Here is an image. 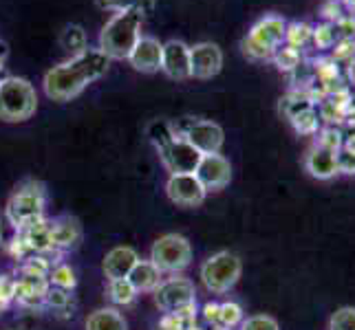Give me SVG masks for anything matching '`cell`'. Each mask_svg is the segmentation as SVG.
Returning a JSON list of instances; mask_svg holds the SVG:
<instances>
[{
    "mask_svg": "<svg viewBox=\"0 0 355 330\" xmlns=\"http://www.w3.org/2000/svg\"><path fill=\"white\" fill-rule=\"evenodd\" d=\"M311 38L315 40V44L320 46V48H327V46H331L334 40H336V31L331 24H320V27H315L313 29V35Z\"/></svg>",
    "mask_w": 355,
    "mask_h": 330,
    "instance_id": "cell-36",
    "label": "cell"
},
{
    "mask_svg": "<svg viewBox=\"0 0 355 330\" xmlns=\"http://www.w3.org/2000/svg\"><path fill=\"white\" fill-rule=\"evenodd\" d=\"M7 55H9V46H7V42H3L0 40V82H3L5 77H7Z\"/></svg>",
    "mask_w": 355,
    "mask_h": 330,
    "instance_id": "cell-39",
    "label": "cell"
},
{
    "mask_svg": "<svg viewBox=\"0 0 355 330\" xmlns=\"http://www.w3.org/2000/svg\"><path fill=\"white\" fill-rule=\"evenodd\" d=\"M338 169L340 174H355V154L347 152L345 148L338 150Z\"/></svg>",
    "mask_w": 355,
    "mask_h": 330,
    "instance_id": "cell-37",
    "label": "cell"
},
{
    "mask_svg": "<svg viewBox=\"0 0 355 330\" xmlns=\"http://www.w3.org/2000/svg\"><path fill=\"white\" fill-rule=\"evenodd\" d=\"M60 46L67 48V51L73 55H80L82 51H87L89 44H87V33L80 27V24H69L64 27L62 35H60Z\"/></svg>",
    "mask_w": 355,
    "mask_h": 330,
    "instance_id": "cell-22",
    "label": "cell"
},
{
    "mask_svg": "<svg viewBox=\"0 0 355 330\" xmlns=\"http://www.w3.org/2000/svg\"><path fill=\"white\" fill-rule=\"evenodd\" d=\"M315 145H322L327 150H340L342 148V132L336 130V128H327L320 132V137H318Z\"/></svg>",
    "mask_w": 355,
    "mask_h": 330,
    "instance_id": "cell-35",
    "label": "cell"
},
{
    "mask_svg": "<svg viewBox=\"0 0 355 330\" xmlns=\"http://www.w3.org/2000/svg\"><path fill=\"white\" fill-rule=\"evenodd\" d=\"M108 295H111V300L115 304L126 306V304H130L135 300L137 291H135V286L128 282V277H121V279H111V282H108Z\"/></svg>",
    "mask_w": 355,
    "mask_h": 330,
    "instance_id": "cell-26",
    "label": "cell"
},
{
    "mask_svg": "<svg viewBox=\"0 0 355 330\" xmlns=\"http://www.w3.org/2000/svg\"><path fill=\"white\" fill-rule=\"evenodd\" d=\"M248 35H250V38H254L256 42H261L263 46L276 51L278 46L285 44L287 22H285V18H280L276 14H269V16H263L259 22H256L254 27L248 31Z\"/></svg>",
    "mask_w": 355,
    "mask_h": 330,
    "instance_id": "cell-15",
    "label": "cell"
},
{
    "mask_svg": "<svg viewBox=\"0 0 355 330\" xmlns=\"http://www.w3.org/2000/svg\"><path fill=\"white\" fill-rule=\"evenodd\" d=\"M345 117H347V124H351V126H355V106H353V108L349 110V113H347Z\"/></svg>",
    "mask_w": 355,
    "mask_h": 330,
    "instance_id": "cell-41",
    "label": "cell"
},
{
    "mask_svg": "<svg viewBox=\"0 0 355 330\" xmlns=\"http://www.w3.org/2000/svg\"><path fill=\"white\" fill-rule=\"evenodd\" d=\"M243 273V262L236 253L232 251H218L210 255L201 264V282L210 293H227L230 288H234L236 282L241 279Z\"/></svg>",
    "mask_w": 355,
    "mask_h": 330,
    "instance_id": "cell-4",
    "label": "cell"
},
{
    "mask_svg": "<svg viewBox=\"0 0 355 330\" xmlns=\"http://www.w3.org/2000/svg\"><path fill=\"white\" fill-rule=\"evenodd\" d=\"M342 148L351 154H355V132L351 134V137H347V141H342Z\"/></svg>",
    "mask_w": 355,
    "mask_h": 330,
    "instance_id": "cell-40",
    "label": "cell"
},
{
    "mask_svg": "<svg viewBox=\"0 0 355 330\" xmlns=\"http://www.w3.org/2000/svg\"><path fill=\"white\" fill-rule=\"evenodd\" d=\"M223 68V51L214 42H199L190 46V77L212 80Z\"/></svg>",
    "mask_w": 355,
    "mask_h": 330,
    "instance_id": "cell-9",
    "label": "cell"
},
{
    "mask_svg": "<svg viewBox=\"0 0 355 330\" xmlns=\"http://www.w3.org/2000/svg\"><path fill=\"white\" fill-rule=\"evenodd\" d=\"M307 108H313V102H309L307 97H300V95H287L285 100H280V113H283L287 119L296 117L298 113Z\"/></svg>",
    "mask_w": 355,
    "mask_h": 330,
    "instance_id": "cell-31",
    "label": "cell"
},
{
    "mask_svg": "<svg viewBox=\"0 0 355 330\" xmlns=\"http://www.w3.org/2000/svg\"><path fill=\"white\" fill-rule=\"evenodd\" d=\"M141 22L144 14L137 9L117 11L113 18L104 24L100 33V51L111 59H128L132 46L137 44L141 35Z\"/></svg>",
    "mask_w": 355,
    "mask_h": 330,
    "instance_id": "cell-2",
    "label": "cell"
},
{
    "mask_svg": "<svg viewBox=\"0 0 355 330\" xmlns=\"http://www.w3.org/2000/svg\"><path fill=\"white\" fill-rule=\"evenodd\" d=\"M111 59L100 48H87L80 55L69 57L67 62L53 66L44 75V93L53 102H71L93 82L106 75Z\"/></svg>",
    "mask_w": 355,
    "mask_h": 330,
    "instance_id": "cell-1",
    "label": "cell"
},
{
    "mask_svg": "<svg viewBox=\"0 0 355 330\" xmlns=\"http://www.w3.org/2000/svg\"><path fill=\"white\" fill-rule=\"evenodd\" d=\"M329 330H355V309L342 306L338 309L331 320H329Z\"/></svg>",
    "mask_w": 355,
    "mask_h": 330,
    "instance_id": "cell-32",
    "label": "cell"
},
{
    "mask_svg": "<svg viewBox=\"0 0 355 330\" xmlns=\"http://www.w3.org/2000/svg\"><path fill=\"white\" fill-rule=\"evenodd\" d=\"M342 3H345V7L351 11V14H355V0H342Z\"/></svg>",
    "mask_w": 355,
    "mask_h": 330,
    "instance_id": "cell-42",
    "label": "cell"
},
{
    "mask_svg": "<svg viewBox=\"0 0 355 330\" xmlns=\"http://www.w3.org/2000/svg\"><path fill=\"white\" fill-rule=\"evenodd\" d=\"M22 242H27V247L35 249V251L51 249L53 247V242H51V223L38 220V223L24 227V240Z\"/></svg>",
    "mask_w": 355,
    "mask_h": 330,
    "instance_id": "cell-21",
    "label": "cell"
},
{
    "mask_svg": "<svg viewBox=\"0 0 355 330\" xmlns=\"http://www.w3.org/2000/svg\"><path fill=\"white\" fill-rule=\"evenodd\" d=\"M241 48H243L245 57L254 59V62H265V59H272L274 53H276V51H272V48H267L261 42H256L254 38H250V35H245V38H243Z\"/></svg>",
    "mask_w": 355,
    "mask_h": 330,
    "instance_id": "cell-29",
    "label": "cell"
},
{
    "mask_svg": "<svg viewBox=\"0 0 355 330\" xmlns=\"http://www.w3.org/2000/svg\"><path fill=\"white\" fill-rule=\"evenodd\" d=\"M95 5L104 11H113V14H117V11L137 9L146 16L157 7V0H95Z\"/></svg>",
    "mask_w": 355,
    "mask_h": 330,
    "instance_id": "cell-23",
    "label": "cell"
},
{
    "mask_svg": "<svg viewBox=\"0 0 355 330\" xmlns=\"http://www.w3.org/2000/svg\"><path fill=\"white\" fill-rule=\"evenodd\" d=\"M0 244H3V223H0Z\"/></svg>",
    "mask_w": 355,
    "mask_h": 330,
    "instance_id": "cell-43",
    "label": "cell"
},
{
    "mask_svg": "<svg viewBox=\"0 0 355 330\" xmlns=\"http://www.w3.org/2000/svg\"><path fill=\"white\" fill-rule=\"evenodd\" d=\"M166 194L179 207H199L207 196L205 187L194 174H170L166 181Z\"/></svg>",
    "mask_w": 355,
    "mask_h": 330,
    "instance_id": "cell-10",
    "label": "cell"
},
{
    "mask_svg": "<svg viewBox=\"0 0 355 330\" xmlns=\"http://www.w3.org/2000/svg\"><path fill=\"white\" fill-rule=\"evenodd\" d=\"M44 212V190L40 183H24L7 203V218L16 229H24L42 220Z\"/></svg>",
    "mask_w": 355,
    "mask_h": 330,
    "instance_id": "cell-5",
    "label": "cell"
},
{
    "mask_svg": "<svg viewBox=\"0 0 355 330\" xmlns=\"http://www.w3.org/2000/svg\"><path fill=\"white\" fill-rule=\"evenodd\" d=\"M146 134H148L150 143L155 145L157 150H162L164 145H168L173 139H177V134L173 130V124L166 119H155L148 124V128H146Z\"/></svg>",
    "mask_w": 355,
    "mask_h": 330,
    "instance_id": "cell-24",
    "label": "cell"
},
{
    "mask_svg": "<svg viewBox=\"0 0 355 330\" xmlns=\"http://www.w3.org/2000/svg\"><path fill=\"white\" fill-rule=\"evenodd\" d=\"M304 169L309 172V176L318 181H329L340 174L338 169V152L327 150L322 145H313V148L304 156Z\"/></svg>",
    "mask_w": 355,
    "mask_h": 330,
    "instance_id": "cell-16",
    "label": "cell"
},
{
    "mask_svg": "<svg viewBox=\"0 0 355 330\" xmlns=\"http://www.w3.org/2000/svg\"><path fill=\"white\" fill-rule=\"evenodd\" d=\"M243 322V309L234 302H225L216 311V324L223 328H234L236 324Z\"/></svg>",
    "mask_w": 355,
    "mask_h": 330,
    "instance_id": "cell-27",
    "label": "cell"
},
{
    "mask_svg": "<svg viewBox=\"0 0 355 330\" xmlns=\"http://www.w3.org/2000/svg\"><path fill=\"white\" fill-rule=\"evenodd\" d=\"M150 262L162 273H179L192 262V247L186 236L166 234L157 238L150 249Z\"/></svg>",
    "mask_w": 355,
    "mask_h": 330,
    "instance_id": "cell-6",
    "label": "cell"
},
{
    "mask_svg": "<svg viewBox=\"0 0 355 330\" xmlns=\"http://www.w3.org/2000/svg\"><path fill=\"white\" fill-rule=\"evenodd\" d=\"M128 282L135 286L137 293H150L162 284V271H159L150 260H139L132 266Z\"/></svg>",
    "mask_w": 355,
    "mask_h": 330,
    "instance_id": "cell-19",
    "label": "cell"
},
{
    "mask_svg": "<svg viewBox=\"0 0 355 330\" xmlns=\"http://www.w3.org/2000/svg\"><path fill=\"white\" fill-rule=\"evenodd\" d=\"M241 330H280L272 315H252L241 322Z\"/></svg>",
    "mask_w": 355,
    "mask_h": 330,
    "instance_id": "cell-33",
    "label": "cell"
},
{
    "mask_svg": "<svg viewBox=\"0 0 355 330\" xmlns=\"http://www.w3.org/2000/svg\"><path fill=\"white\" fill-rule=\"evenodd\" d=\"M137 262H139V253L132 247H115L106 253L102 268H104V275L108 277V282H111V279L128 277L132 266Z\"/></svg>",
    "mask_w": 355,
    "mask_h": 330,
    "instance_id": "cell-17",
    "label": "cell"
},
{
    "mask_svg": "<svg viewBox=\"0 0 355 330\" xmlns=\"http://www.w3.org/2000/svg\"><path fill=\"white\" fill-rule=\"evenodd\" d=\"M291 126L296 128V132L300 134H313L318 130V113H315V108H307V110H302V113H298L296 117H291Z\"/></svg>",
    "mask_w": 355,
    "mask_h": 330,
    "instance_id": "cell-30",
    "label": "cell"
},
{
    "mask_svg": "<svg viewBox=\"0 0 355 330\" xmlns=\"http://www.w3.org/2000/svg\"><path fill=\"white\" fill-rule=\"evenodd\" d=\"M162 71L170 80H190V46L183 40L164 42Z\"/></svg>",
    "mask_w": 355,
    "mask_h": 330,
    "instance_id": "cell-14",
    "label": "cell"
},
{
    "mask_svg": "<svg viewBox=\"0 0 355 330\" xmlns=\"http://www.w3.org/2000/svg\"><path fill=\"white\" fill-rule=\"evenodd\" d=\"M157 152H159V158H162L164 167L170 174H194L199 167L201 156H203L194 145H190L181 137L173 139Z\"/></svg>",
    "mask_w": 355,
    "mask_h": 330,
    "instance_id": "cell-8",
    "label": "cell"
},
{
    "mask_svg": "<svg viewBox=\"0 0 355 330\" xmlns=\"http://www.w3.org/2000/svg\"><path fill=\"white\" fill-rule=\"evenodd\" d=\"M162 46L164 42H159L153 35H139L137 44L132 46L128 55L130 66L139 73H146V75L162 71Z\"/></svg>",
    "mask_w": 355,
    "mask_h": 330,
    "instance_id": "cell-13",
    "label": "cell"
},
{
    "mask_svg": "<svg viewBox=\"0 0 355 330\" xmlns=\"http://www.w3.org/2000/svg\"><path fill=\"white\" fill-rule=\"evenodd\" d=\"M155 302L157 306L166 313H179L194 306V284L188 277H170L164 279L155 291Z\"/></svg>",
    "mask_w": 355,
    "mask_h": 330,
    "instance_id": "cell-7",
    "label": "cell"
},
{
    "mask_svg": "<svg viewBox=\"0 0 355 330\" xmlns=\"http://www.w3.org/2000/svg\"><path fill=\"white\" fill-rule=\"evenodd\" d=\"M11 297H16V282L9 275L0 277V306L7 304Z\"/></svg>",
    "mask_w": 355,
    "mask_h": 330,
    "instance_id": "cell-38",
    "label": "cell"
},
{
    "mask_svg": "<svg viewBox=\"0 0 355 330\" xmlns=\"http://www.w3.org/2000/svg\"><path fill=\"white\" fill-rule=\"evenodd\" d=\"M38 95L29 80L7 75L0 82V119L7 124H20L35 115Z\"/></svg>",
    "mask_w": 355,
    "mask_h": 330,
    "instance_id": "cell-3",
    "label": "cell"
},
{
    "mask_svg": "<svg viewBox=\"0 0 355 330\" xmlns=\"http://www.w3.org/2000/svg\"><path fill=\"white\" fill-rule=\"evenodd\" d=\"M274 59H276L280 71H296L300 66V51L289 46V44H283V46L276 48Z\"/></svg>",
    "mask_w": 355,
    "mask_h": 330,
    "instance_id": "cell-28",
    "label": "cell"
},
{
    "mask_svg": "<svg viewBox=\"0 0 355 330\" xmlns=\"http://www.w3.org/2000/svg\"><path fill=\"white\" fill-rule=\"evenodd\" d=\"M82 240V227L76 218H58L51 223V242L60 249H73Z\"/></svg>",
    "mask_w": 355,
    "mask_h": 330,
    "instance_id": "cell-18",
    "label": "cell"
},
{
    "mask_svg": "<svg viewBox=\"0 0 355 330\" xmlns=\"http://www.w3.org/2000/svg\"><path fill=\"white\" fill-rule=\"evenodd\" d=\"M181 139H186L190 145H194L201 154H216L223 148L225 134H223V128L214 124V121L194 117L190 128L186 130V134H183Z\"/></svg>",
    "mask_w": 355,
    "mask_h": 330,
    "instance_id": "cell-11",
    "label": "cell"
},
{
    "mask_svg": "<svg viewBox=\"0 0 355 330\" xmlns=\"http://www.w3.org/2000/svg\"><path fill=\"white\" fill-rule=\"evenodd\" d=\"M51 282L55 286H60L62 291H69L76 286V273H73V268L67 266V264H60L53 268V273H51Z\"/></svg>",
    "mask_w": 355,
    "mask_h": 330,
    "instance_id": "cell-34",
    "label": "cell"
},
{
    "mask_svg": "<svg viewBox=\"0 0 355 330\" xmlns=\"http://www.w3.org/2000/svg\"><path fill=\"white\" fill-rule=\"evenodd\" d=\"M87 330H128V322L117 309H97L89 315Z\"/></svg>",
    "mask_w": 355,
    "mask_h": 330,
    "instance_id": "cell-20",
    "label": "cell"
},
{
    "mask_svg": "<svg viewBox=\"0 0 355 330\" xmlns=\"http://www.w3.org/2000/svg\"><path fill=\"white\" fill-rule=\"evenodd\" d=\"M311 35H313V27H309L307 22H291V24H287L285 44L300 51V48L311 40Z\"/></svg>",
    "mask_w": 355,
    "mask_h": 330,
    "instance_id": "cell-25",
    "label": "cell"
},
{
    "mask_svg": "<svg viewBox=\"0 0 355 330\" xmlns=\"http://www.w3.org/2000/svg\"><path fill=\"white\" fill-rule=\"evenodd\" d=\"M201 181L205 192H221L223 187L230 185L232 181V165L223 154H203L197 172H194Z\"/></svg>",
    "mask_w": 355,
    "mask_h": 330,
    "instance_id": "cell-12",
    "label": "cell"
}]
</instances>
